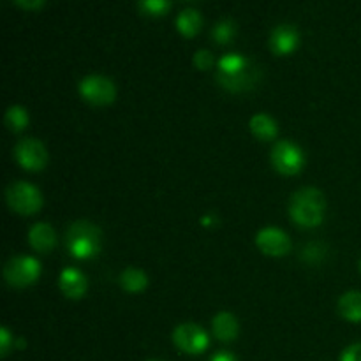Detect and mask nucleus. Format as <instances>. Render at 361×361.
<instances>
[{
    "mask_svg": "<svg viewBox=\"0 0 361 361\" xmlns=\"http://www.w3.org/2000/svg\"><path fill=\"white\" fill-rule=\"evenodd\" d=\"M326 210L324 194L316 187H302L293 192L289 200V215L302 228H314L319 224Z\"/></svg>",
    "mask_w": 361,
    "mask_h": 361,
    "instance_id": "1",
    "label": "nucleus"
},
{
    "mask_svg": "<svg viewBox=\"0 0 361 361\" xmlns=\"http://www.w3.org/2000/svg\"><path fill=\"white\" fill-rule=\"evenodd\" d=\"M101 229L90 221H76L67 228L66 247L78 259H90L101 250Z\"/></svg>",
    "mask_w": 361,
    "mask_h": 361,
    "instance_id": "2",
    "label": "nucleus"
},
{
    "mask_svg": "<svg viewBox=\"0 0 361 361\" xmlns=\"http://www.w3.org/2000/svg\"><path fill=\"white\" fill-rule=\"evenodd\" d=\"M6 201L11 210L18 212L21 215H32L41 208L42 196L32 183L23 182H11L6 189Z\"/></svg>",
    "mask_w": 361,
    "mask_h": 361,
    "instance_id": "3",
    "label": "nucleus"
},
{
    "mask_svg": "<svg viewBox=\"0 0 361 361\" xmlns=\"http://www.w3.org/2000/svg\"><path fill=\"white\" fill-rule=\"evenodd\" d=\"M270 159L275 169L282 175H296L302 171L303 164H305V155H303L302 148L293 143L291 140L277 141L271 148Z\"/></svg>",
    "mask_w": 361,
    "mask_h": 361,
    "instance_id": "4",
    "label": "nucleus"
},
{
    "mask_svg": "<svg viewBox=\"0 0 361 361\" xmlns=\"http://www.w3.org/2000/svg\"><path fill=\"white\" fill-rule=\"evenodd\" d=\"M39 271H41L39 261L30 256H14L4 264V279L7 284L14 288H25L35 282Z\"/></svg>",
    "mask_w": 361,
    "mask_h": 361,
    "instance_id": "5",
    "label": "nucleus"
},
{
    "mask_svg": "<svg viewBox=\"0 0 361 361\" xmlns=\"http://www.w3.org/2000/svg\"><path fill=\"white\" fill-rule=\"evenodd\" d=\"M78 88H80V94L85 101L97 106L109 104L116 94L115 83L109 78L101 76V74H88V76L81 78Z\"/></svg>",
    "mask_w": 361,
    "mask_h": 361,
    "instance_id": "6",
    "label": "nucleus"
},
{
    "mask_svg": "<svg viewBox=\"0 0 361 361\" xmlns=\"http://www.w3.org/2000/svg\"><path fill=\"white\" fill-rule=\"evenodd\" d=\"M261 76H263V71H261V67L257 66L254 60H250L243 69L236 71V73L226 74V73H221V71L215 73V80L219 81V85L224 87L226 90H231V92L250 90V88H254L257 83H259Z\"/></svg>",
    "mask_w": 361,
    "mask_h": 361,
    "instance_id": "7",
    "label": "nucleus"
},
{
    "mask_svg": "<svg viewBox=\"0 0 361 361\" xmlns=\"http://www.w3.org/2000/svg\"><path fill=\"white\" fill-rule=\"evenodd\" d=\"M173 342L187 355H200L208 348V335L194 323H182L173 331Z\"/></svg>",
    "mask_w": 361,
    "mask_h": 361,
    "instance_id": "8",
    "label": "nucleus"
},
{
    "mask_svg": "<svg viewBox=\"0 0 361 361\" xmlns=\"http://www.w3.org/2000/svg\"><path fill=\"white\" fill-rule=\"evenodd\" d=\"M13 155L18 161V164L23 166L25 169H30V171L42 169L46 161H48L44 145L39 140H35V137H23V140L18 141L14 145Z\"/></svg>",
    "mask_w": 361,
    "mask_h": 361,
    "instance_id": "9",
    "label": "nucleus"
},
{
    "mask_svg": "<svg viewBox=\"0 0 361 361\" xmlns=\"http://www.w3.org/2000/svg\"><path fill=\"white\" fill-rule=\"evenodd\" d=\"M256 245L268 256H286L291 249V240L282 229L268 226L256 235Z\"/></svg>",
    "mask_w": 361,
    "mask_h": 361,
    "instance_id": "10",
    "label": "nucleus"
},
{
    "mask_svg": "<svg viewBox=\"0 0 361 361\" xmlns=\"http://www.w3.org/2000/svg\"><path fill=\"white\" fill-rule=\"evenodd\" d=\"M298 41H300L298 28L291 23H281L271 30L268 44H270V48L274 49L275 53L284 55V53L293 51V49L298 46Z\"/></svg>",
    "mask_w": 361,
    "mask_h": 361,
    "instance_id": "11",
    "label": "nucleus"
},
{
    "mask_svg": "<svg viewBox=\"0 0 361 361\" xmlns=\"http://www.w3.org/2000/svg\"><path fill=\"white\" fill-rule=\"evenodd\" d=\"M59 288L69 298H81L87 291V277L80 270L73 267H67L59 275Z\"/></svg>",
    "mask_w": 361,
    "mask_h": 361,
    "instance_id": "12",
    "label": "nucleus"
},
{
    "mask_svg": "<svg viewBox=\"0 0 361 361\" xmlns=\"http://www.w3.org/2000/svg\"><path fill=\"white\" fill-rule=\"evenodd\" d=\"M28 243L37 252H49L56 245V235L48 222H35L28 229Z\"/></svg>",
    "mask_w": 361,
    "mask_h": 361,
    "instance_id": "13",
    "label": "nucleus"
},
{
    "mask_svg": "<svg viewBox=\"0 0 361 361\" xmlns=\"http://www.w3.org/2000/svg\"><path fill=\"white\" fill-rule=\"evenodd\" d=\"M212 330L214 335L222 342H231L235 341L238 335V321L233 314L229 312H219L217 316L212 319Z\"/></svg>",
    "mask_w": 361,
    "mask_h": 361,
    "instance_id": "14",
    "label": "nucleus"
},
{
    "mask_svg": "<svg viewBox=\"0 0 361 361\" xmlns=\"http://www.w3.org/2000/svg\"><path fill=\"white\" fill-rule=\"evenodd\" d=\"M338 314L353 323L361 321V291H348L341 296L337 303Z\"/></svg>",
    "mask_w": 361,
    "mask_h": 361,
    "instance_id": "15",
    "label": "nucleus"
},
{
    "mask_svg": "<svg viewBox=\"0 0 361 361\" xmlns=\"http://www.w3.org/2000/svg\"><path fill=\"white\" fill-rule=\"evenodd\" d=\"M249 126L254 136L261 141H270L277 136V123L267 113H257V115H254L250 118Z\"/></svg>",
    "mask_w": 361,
    "mask_h": 361,
    "instance_id": "16",
    "label": "nucleus"
},
{
    "mask_svg": "<svg viewBox=\"0 0 361 361\" xmlns=\"http://www.w3.org/2000/svg\"><path fill=\"white\" fill-rule=\"evenodd\" d=\"M201 25H203L201 13L194 9V7H183L178 13V16H176V28H178L180 34L187 35V37L200 32Z\"/></svg>",
    "mask_w": 361,
    "mask_h": 361,
    "instance_id": "17",
    "label": "nucleus"
},
{
    "mask_svg": "<svg viewBox=\"0 0 361 361\" xmlns=\"http://www.w3.org/2000/svg\"><path fill=\"white\" fill-rule=\"evenodd\" d=\"M118 282L126 291L137 293L141 291V289H145V286H147V275L141 270H137V268L129 267L120 274Z\"/></svg>",
    "mask_w": 361,
    "mask_h": 361,
    "instance_id": "18",
    "label": "nucleus"
},
{
    "mask_svg": "<svg viewBox=\"0 0 361 361\" xmlns=\"http://www.w3.org/2000/svg\"><path fill=\"white\" fill-rule=\"evenodd\" d=\"M236 34V23L231 20V18H221L217 23L212 28L210 35L215 42L219 44H228L231 42V39L235 37Z\"/></svg>",
    "mask_w": 361,
    "mask_h": 361,
    "instance_id": "19",
    "label": "nucleus"
},
{
    "mask_svg": "<svg viewBox=\"0 0 361 361\" xmlns=\"http://www.w3.org/2000/svg\"><path fill=\"white\" fill-rule=\"evenodd\" d=\"M4 122H6V126L9 127L13 133H20V130H23L28 123L27 109L21 108V106L18 104L9 106L6 111V116H4Z\"/></svg>",
    "mask_w": 361,
    "mask_h": 361,
    "instance_id": "20",
    "label": "nucleus"
},
{
    "mask_svg": "<svg viewBox=\"0 0 361 361\" xmlns=\"http://www.w3.org/2000/svg\"><path fill=\"white\" fill-rule=\"evenodd\" d=\"M249 62L250 59H247L242 53H226V55H222L221 59H219V71L226 74H231L243 69Z\"/></svg>",
    "mask_w": 361,
    "mask_h": 361,
    "instance_id": "21",
    "label": "nucleus"
},
{
    "mask_svg": "<svg viewBox=\"0 0 361 361\" xmlns=\"http://www.w3.org/2000/svg\"><path fill=\"white\" fill-rule=\"evenodd\" d=\"M169 7H171V2H168V0H141V2H137V9L145 14H150V16H161Z\"/></svg>",
    "mask_w": 361,
    "mask_h": 361,
    "instance_id": "22",
    "label": "nucleus"
},
{
    "mask_svg": "<svg viewBox=\"0 0 361 361\" xmlns=\"http://www.w3.org/2000/svg\"><path fill=\"white\" fill-rule=\"evenodd\" d=\"M192 62L197 69L204 71L214 63V53L208 51V49H197L192 56Z\"/></svg>",
    "mask_w": 361,
    "mask_h": 361,
    "instance_id": "23",
    "label": "nucleus"
},
{
    "mask_svg": "<svg viewBox=\"0 0 361 361\" xmlns=\"http://www.w3.org/2000/svg\"><path fill=\"white\" fill-rule=\"evenodd\" d=\"M341 361H361V342L345 348L341 355Z\"/></svg>",
    "mask_w": 361,
    "mask_h": 361,
    "instance_id": "24",
    "label": "nucleus"
},
{
    "mask_svg": "<svg viewBox=\"0 0 361 361\" xmlns=\"http://www.w3.org/2000/svg\"><path fill=\"white\" fill-rule=\"evenodd\" d=\"M11 344V335L6 328H0V356H6L9 351Z\"/></svg>",
    "mask_w": 361,
    "mask_h": 361,
    "instance_id": "25",
    "label": "nucleus"
},
{
    "mask_svg": "<svg viewBox=\"0 0 361 361\" xmlns=\"http://www.w3.org/2000/svg\"><path fill=\"white\" fill-rule=\"evenodd\" d=\"M210 361H240V360L236 358V356L233 355V353H229V351H219V353H215L214 356H212Z\"/></svg>",
    "mask_w": 361,
    "mask_h": 361,
    "instance_id": "26",
    "label": "nucleus"
},
{
    "mask_svg": "<svg viewBox=\"0 0 361 361\" xmlns=\"http://www.w3.org/2000/svg\"><path fill=\"white\" fill-rule=\"evenodd\" d=\"M14 4L20 7H27V9H35V7L44 6L42 0H14Z\"/></svg>",
    "mask_w": 361,
    "mask_h": 361,
    "instance_id": "27",
    "label": "nucleus"
},
{
    "mask_svg": "<svg viewBox=\"0 0 361 361\" xmlns=\"http://www.w3.org/2000/svg\"><path fill=\"white\" fill-rule=\"evenodd\" d=\"M16 348L18 349L25 348V341H23V338H16Z\"/></svg>",
    "mask_w": 361,
    "mask_h": 361,
    "instance_id": "28",
    "label": "nucleus"
},
{
    "mask_svg": "<svg viewBox=\"0 0 361 361\" xmlns=\"http://www.w3.org/2000/svg\"><path fill=\"white\" fill-rule=\"evenodd\" d=\"M148 361H157V360H148Z\"/></svg>",
    "mask_w": 361,
    "mask_h": 361,
    "instance_id": "29",
    "label": "nucleus"
},
{
    "mask_svg": "<svg viewBox=\"0 0 361 361\" xmlns=\"http://www.w3.org/2000/svg\"><path fill=\"white\" fill-rule=\"evenodd\" d=\"M360 268H361V261H360Z\"/></svg>",
    "mask_w": 361,
    "mask_h": 361,
    "instance_id": "30",
    "label": "nucleus"
}]
</instances>
